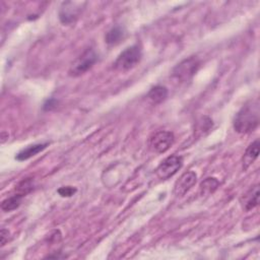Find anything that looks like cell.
I'll return each instance as SVG.
<instances>
[{
  "label": "cell",
  "mask_w": 260,
  "mask_h": 260,
  "mask_svg": "<svg viewBox=\"0 0 260 260\" xmlns=\"http://www.w3.org/2000/svg\"><path fill=\"white\" fill-rule=\"evenodd\" d=\"M259 107L258 100H253L246 103L239 110L233 121L234 129L238 134H250L258 127L260 116Z\"/></svg>",
  "instance_id": "cell-1"
},
{
  "label": "cell",
  "mask_w": 260,
  "mask_h": 260,
  "mask_svg": "<svg viewBox=\"0 0 260 260\" xmlns=\"http://www.w3.org/2000/svg\"><path fill=\"white\" fill-rule=\"evenodd\" d=\"M143 58V51L139 45L126 48L114 62V68L118 72H128L135 69Z\"/></svg>",
  "instance_id": "cell-2"
},
{
  "label": "cell",
  "mask_w": 260,
  "mask_h": 260,
  "mask_svg": "<svg viewBox=\"0 0 260 260\" xmlns=\"http://www.w3.org/2000/svg\"><path fill=\"white\" fill-rule=\"evenodd\" d=\"M201 67V61L198 57L191 56L184 59L179 64H177L172 72L173 78H175L180 83L189 82L195 74L198 73Z\"/></svg>",
  "instance_id": "cell-3"
},
{
  "label": "cell",
  "mask_w": 260,
  "mask_h": 260,
  "mask_svg": "<svg viewBox=\"0 0 260 260\" xmlns=\"http://www.w3.org/2000/svg\"><path fill=\"white\" fill-rule=\"evenodd\" d=\"M98 58L99 56L94 49H88L73 63L70 69V76L76 78L86 74L97 63Z\"/></svg>",
  "instance_id": "cell-4"
},
{
  "label": "cell",
  "mask_w": 260,
  "mask_h": 260,
  "mask_svg": "<svg viewBox=\"0 0 260 260\" xmlns=\"http://www.w3.org/2000/svg\"><path fill=\"white\" fill-rule=\"evenodd\" d=\"M175 137L171 132H158L153 135L149 141V148L152 152L156 154H164L166 153L174 144Z\"/></svg>",
  "instance_id": "cell-5"
},
{
  "label": "cell",
  "mask_w": 260,
  "mask_h": 260,
  "mask_svg": "<svg viewBox=\"0 0 260 260\" xmlns=\"http://www.w3.org/2000/svg\"><path fill=\"white\" fill-rule=\"evenodd\" d=\"M183 166V159L179 156H171L164 160L157 168V176L162 180H168L173 177Z\"/></svg>",
  "instance_id": "cell-6"
},
{
  "label": "cell",
  "mask_w": 260,
  "mask_h": 260,
  "mask_svg": "<svg viewBox=\"0 0 260 260\" xmlns=\"http://www.w3.org/2000/svg\"><path fill=\"white\" fill-rule=\"evenodd\" d=\"M82 12V5L79 3H63L59 10V20L63 25L74 24Z\"/></svg>",
  "instance_id": "cell-7"
},
{
  "label": "cell",
  "mask_w": 260,
  "mask_h": 260,
  "mask_svg": "<svg viewBox=\"0 0 260 260\" xmlns=\"http://www.w3.org/2000/svg\"><path fill=\"white\" fill-rule=\"evenodd\" d=\"M198 175L192 171L185 172L176 181L174 186V194L176 197H183L197 183Z\"/></svg>",
  "instance_id": "cell-8"
},
{
  "label": "cell",
  "mask_w": 260,
  "mask_h": 260,
  "mask_svg": "<svg viewBox=\"0 0 260 260\" xmlns=\"http://www.w3.org/2000/svg\"><path fill=\"white\" fill-rule=\"evenodd\" d=\"M243 209L246 212H249L253 209H255L259 204V186L255 185L251 187L241 200Z\"/></svg>",
  "instance_id": "cell-9"
},
{
  "label": "cell",
  "mask_w": 260,
  "mask_h": 260,
  "mask_svg": "<svg viewBox=\"0 0 260 260\" xmlns=\"http://www.w3.org/2000/svg\"><path fill=\"white\" fill-rule=\"evenodd\" d=\"M49 146L48 143H44V144H37V145H32V146H29L28 148L24 149L23 151H21L16 159L20 162H23V161H27L33 157H35L36 155H38L39 153L43 152L47 147Z\"/></svg>",
  "instance_id": "cell-10"
},
{
  "label": "cell",
  "mask_w": 260,
  "mask_h": 260,
  "mask_svg": "<svg viewBox=\"0 0 260 260\" xmlns=\"http://www.w3.org/2000/svg\"><path fill=\"white\" fill-rule=\"evenodd\" d=\"M259 147H260V143L259 141H255L253 142L248 149L246 150L244 157H243V168L246 170L248 169L254 162L255 160L258 158L259 156Z\"/></svg>",
  "instance_id": "cell-11"
},
{
  "label": "cell",
  "mask_w": 260,
  "mask_h": 260,
  "mask_svg": "<svg viewBox=\"0 0 260 260\" xmlns=\"http://www.w3.org/2000/svg\"><path fill=\"white\" fill-rule=\"evenodd\" d=\"M148 98L155 105L161 104L168 98V89L164 86H156L151 89Z\"/></svg>",
  "instance_id": "cell-12"
},
{
  "label": "cell",
  "mask_w": 260,
  "mask_h": 260,
  "mask_svg": "<svg viewBox=\"0 0 260 260\" xmlns=\"http://www.w3.org/2000/svg\"><path fill=\"white\" fill-rule=\"evenodd\" d=\"M125 37V31L120 26L113 27L106 35L105 40L108 45H117L119 44Z\"/></svg>",
  "instance_id": "cell-13"
},
{
  "label": "cell",
  "mask_w": 260,
  "mask_h": 260,
  "mask_svg": "<svg viewBox=\"0 0 260 260\" xmlns=\"http://www.w3.org/2000/svg\"><path fill=\"white\" fill-rule=\"evenodd\" d=\"M23 198H24L23 195L19 194V193L13 195V197H11V198H9V199H7L6 201L3 202L2 210L4 212H7V213L17 210L21 206Z\"/></svg>",
  "instance_id": "cell-14"
},
{
  "label": "cell",
  "mask_w": 260,
  "mask_h": 260,
  "mask_svg": "<svg viewBox=\"0 0 260 260\" xmlns=\"http://www.w3.org/2000/svg\"><path fill=\"white\" fill-rule=\"evenodd\" d=\"M220 185V182L218 179L216 178H207L206 180H204L201 184V187H200V191H201V194L202 195H210V194H213L219 187Z\"/></svg>",
  "instance_id": "cell-15"
},
{
  "label": "cell",
  "mask_w": 260,
  "mask_h": 260,
  "mask_svg": "<svg viewBox=\"0 0 260 260\" xmlns=\"http://www.w3.org/2000/svg\"><path fill=\"white\" fill-rule=\"evenodd\" d=\"M34 188V183H33V180L28 178V179H25L23 180L18 186H17V192L19 194H22L23 197H26V194H28L29 192H31Z\"/></svg>",
  "instance_id": "cell-16"
},
{
  "label": "cell",
  "mask_w": 260,
  "mask_h": 260,
  "mask_svg": "<svg viewBox=\"0 0 260 260\" xmlns=\"http://www.w3.org/2000/svg\"><path fill=\"white\" fill-rule=\"evenodd\" d=\"M77 188L73 186H64L58 189V193L62 198H71L74 194L77 193Z\"/></svg>",
  "instance_id": "cell-17"
},
{
  "label": "cell",
  "mask_w": 260,
  "mask_h": 260,
  "mask_svg": "<svg viewBox=\"0 0 260 260\" xmlns=\"http://www.w3.org/2000/svg\"><path fill=\"white\" fill-rule=\"evenodd\" d=\"M9 230L7 229H2V232H0V244L4 247L8 242H9Z\"/></svg>",
  "instance_id": "cell-18"
},
{
  "label": "cell",
  "mask_w": 260,
  "mask_h": 260,
  "mask_svg": "<svg viewBox=\"0 0 260 260\" xmlns=\"http://www.w3.org/2000/svg\"><path fill=\"white\" fill-rule=\"evenodd\" d=\"M55 101L54 100H48L45 105H44V109L45 110H51L53 107H55Z\"/></svg>",
  "instance_id": "cell-19"
}]
</instances>
